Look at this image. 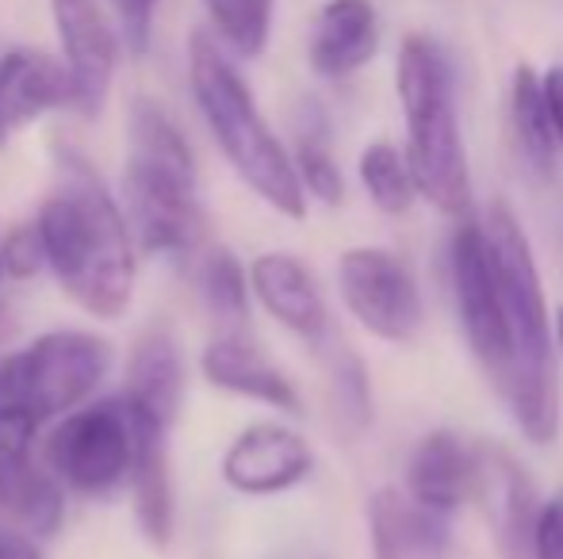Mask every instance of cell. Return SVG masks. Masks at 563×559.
<instances>
[{"label":"cell","mask_w":563,"mask_h":559,"mask_svg":"<svg viewBox=\"0 0 563 559\" xmlns=\"http://www.w3.org/2000/svg\"><path fill=\"white\" fill-rule=\"evenodd\" d=\"M188 89L203 127L216 138L219 154L238 172V180L276 215L296 223L307 219V195L299 188L291 149L276 138L245 77L208 31H192L188 38Z\"/></svg>","instance_id":"3957f363"},{"label":"cell","mask_w":563,"mask_h":559,"mask_svg":"<svg viewBox=\"0 0 563 559\" xmlns=\"http://www.w3.org/2000/svg\"><path fill=\"white\" fill-rule=\"evenodd\" d=\"M552 345L563 353V306H556V318H552Z\"/></svg>","instance_id":"e575fe53"},{"label":"cell","mask_w":563,"mask_h":559,"mask_svg":"<svg viewBox=\"0 0 563 559\" xmlns=\"http://www.w3.org/2000/svg\"><path fill=\"white\" fill-rule=\"evenodd\" d=\"M0 269L8 280H31L46 269L43 242H38L35 223H20L0 238Z\"/></svg>","instance_id":"f1b7e54d"},{"label":"cell","mask_w":563,"mask_h":559,"mask_svg":"<svg viewBox=\"0 0 563 559\" xmlns=\"http://www.w3.org/2000/svg\"><path fill=\"white\" fill-rule=\"evenodd\" d=\"M475 487V448L452 429H433L415 445L407 460V494L430 514H456Z\"/></svg>","instance_id":"d6986e66"},{"label":"cell","mask_w":563,"mask_h":559,"mask_svg":"<svg viewBox=\"0 0 563 559\" xmlns=\"http://www.w3.org/2000/svg\"><path fill=\"white\" fill-rule=\"evenodd\" d=\"M54 112H74V81L58 54L35 46L0 54V123L8 135Z\"/></svg>","instance_id":"9a60e30c"},{"label":"cell","mask_w":563,"mask_h":559,"mask_svg":"<svg viewBox=\"0 0 563 559\" xmlns=\"http://www.w3.org/2000/svg\"><path fill=\"white\" fill-rule=\"evenodd\" d=\"M12 329H15V318H12V306L8 303H0V345L12 337Z\"/></svg>","instance_id":"836d02e7"},{"label":"cell","mask_w":563,"mask_h":559,"mask_svg":"<svg viewBox=\"0 0 563 559\" xmlns=\"http://www.w3.org/2000/svg\"><path fill=\"white\" fill-rule=\"evenodd\" d=\"M338 291L345 311L379 342L407 345L422 326V295L407 261L379 246L345 249L338 261Z\"/></svg>","instance_id":"ba28073f"},{"label":"cell","mask_w":563,"mask_h":559,"mask_svg":"<svg viewBox=\"0 0 563 559\" xmlns=\"http://www.w3.org/2000/svg\"><path fill=\"white\" fill-rule=\"evenodd\" d=\"M192 277L200 303L223 329H242L250 318V277L227 246H208L192 257Z\"/></svg>","instance_id":"7402d4cb"},{"label":"cell","mask_w":563,"mask_h":559,"mask_svg":"<svg viewBox=\"0 0 563 559\" xmlns=\"http://www.w3.org/2000/svg\"><path fill=\"white\" fill-rule=\"evenodd\" d=\"M452 288H456L460 326H464L475 360L503 380L510 365V326H506L487 231L479 223H464L452 238Z\"/></svg>","instance_id":"30bf717a"},{"label":"cell","mask_w":563,"mask_h":559,"mask_svg":"<svg viewBox=\"0 0 563 559\" xmlns=\"http://www.w3.org/2000/svg\"><path fill=\"white\" fill-rule=\"evenodd\" d=\"M54 169L58 185L35 215L46 272L85 314L104 322L123 318L139 280V249L119 195L69 142L54 146Z\"/></svg>","instance_id":"6da1fadb"},{"label":"cell","mask_w":563,"mask_h":559,"mask_svg":"<svg viewBox=\"0 0 563 559\" xmlns=\"http://www.w3.org/2000/svg\"><path fill=\"white\" fill-rule=\"evenodd\" d=\"M379 51V12L372 0H327L314 15L307 62L322 81L361 74Z\"/></svg>","instance_id":"ac0fdd59"},{"label":"cell","mask_w":563,"mask_h":559,"mask_svg":"<svg viewBox=\"0 0 563 559\" xmlns=\"http://www.w3.org/2000/svg\"><path fill=\"white\" fill-rule=\"evenodd\" d=\"M200 372L211 388L250 399V403L273 406L280 414H299V406H303L288 372L280 365H273L242 329H223V334L203 345Z\"/></svg>","instance_id":"5bb4252c"},{"label":"cell","mask_w":563,"mask_h":559,"mask_svg":"<svg viewBox=\"0 0 563 559\" xmlns=\"http://www.w3.org/2000/svg\"><path fill=\"white\" fill-rule=\"evenodd\" d=\"M372 559H441L449 545V517L410 502L399 487H379L368 502Z\"/></svg>","instance_id":"ffe728a7"},{"label":"cell","mask_w":563,"mask_h":559,"mask_svg":"<svg viewBox=\"0 0 563 559\" xmlns=\"http://www.w3.org/2000/svg\"><path fill=\"white\" fill-rule=\"evenodd\" d=\"M0 517L31 537H54L66 522V487L35 460H0Z\"/></svg>","instance_id":"44dd1931"},{"label":"cell","mask_w":563,"mask_h":559,"mask_svg":"<svg viewBox=\"0 0 563 559\" xmlns=\"http://www.w3.org/2000/svg\"><path fill=\"white\" fill-rule=\"evenodd\" d=\"M356 172H361V185L368 192V200L376 203L384 215H407L418 200L415 177L407 169V157L395 142L376 138L361 149V161H356Z\"/></svg>","instance_id":"484cf974"},{"label":"cell","mask_w":563,"mask_h":559,"mask_svg":"<svg viewBox=\"0 0 563 559\" xmlns=\"http://www.w3.org/2000/svg\"><path fill=\"white\" fill-rule=\"evenodd\" d=\"M8 142V131H4V123H0V146H4Z\"/></svg>","instance_id":"d590c367"},{"label":"cell","mask_w":563,"mask_h":559,"mask_svg":"<svg viewBox=\"0 0 563 559\" xmlns=\"http://www.w3.org/2000/svg\"><path fill=\"white\" fill-rule=\"evenodd\" d=\"M43 422L20 403L0 399V460H27L35 452V440Z\"/></svg>","instance_id":"f546056e"},{"label":"cell","mask_w":563,"mask_h":559,"mask_svg":"<svg viewBox=\"0 0 563 559\" xmlns=\"http://www.w3.org/2000/svg\"><path fill=\"white\" fill-rule=\"evenodd\" d=\"M185 357H180V342L173 334L169 322H150L139 337H134L131 353H126V372L123 391L119 395L131 399L146 414H154L162 425H177L180 406H185Z\"/></svg>","instance_id":"e0dca14e"},{"label":"cell","mask_w":563,"mask_h":559,"mask_svg":"<svg viewBox=\"0 0 563 559\" xmlns=\"http://www.w3.org/2000/svg\"><path fill=\"white\" fill-rule=\"evenodd\" d=\"M123 399V395H119ZM134 422V460H131V502L134 522L146 545L169 548L177 533V491H173V460H169V425H162L154 414L123 399Z\"/></svg>","instance_id":"7c38bea8"},{"label":"cell","mask_w":563,"mask_h":559,"mask_svg":"<svg viewBox=\"0 0 563 559\" xmlns=\"http://www.w3.org/2000/svg\"><path fill=\"white\" fill-rule=\"evenodd\" d=\"M108 15H112L119 43L131 58H146L154 46V23L162 0H104Z\"/></svg>","instance_id":"83f0119b"},{"label":"cell","mask_w":563,"mask_h":559,"mask_svg":"<svg viewBox=\"0 0 563 559\" xmlns=\"http://www.w3.org/2000/svg\"><path fill=\"white\" fill-rule=\"evenodd\" d=\"M541 100H544V115H549L552 138H556V146L563 149V66L544 69Z\"/></svg>","instance_id":"1f68e13d"},{"label":"cell","mask_w":563,"mask_h":559,"mask_svg":"<svg viewBox=\"0 0 563 559\" xmlns=\"http://www.w3.org/2000/svg\"><path fill=\"white\" fill-rule=\"evenodd\" d=\"M402 123H407V169L418 195L445 215L464 219L472 211V169L460 135L456 92L449 58L430 35H407L395 62Z\"/></svg>","instance_id":"277c9868"},{"label":"cell","mask_w":563,"mask_h":559,"mask_svg":"<svg viewBox=\"0 0 563 559\" xmlns=\"http://www.w3.org/2000/svg\"><path fill=\"white\" fill-rule=\"evenodd\" d=\"M0 559H43L38 537L20 529H0Z\"/></svg>","instance_id":"d6a6232c"},{"label":"cell","mask_w":563,"mask_h":559,"mask_svg":"<svg viewBox=\"0 0 563 559\" xmlns=\"http://www.w3.org/2000/svg\"><path fill=\"white\" fill-rule=\"evenodd\" d=\"M314 471V448L284 422H253L227 445L219 476L234 494L273 499L296 491Z\"/></svg>","instance_id":"8fae6325"},{"label":"cell","mask_w":563,"mask_h":559,"mask_svg":"<svg viewBox=\"0 0 563 559\" xmlns=\"http://www.w3.org/2000/svg\"><path fill=\"white\" fill-rule=\"evenodd\" d=\"M330 411H334V422L345 437L364 433L372 422L368 372H364V360L353 353H338L330 360Z\"/></svg>","instance_id":"4316f807"},{"label":"cell","mask_w":563,"mask_h":559,"mask_svg":"<svg viewBox=\"0 0 563 559\" xmlns=\"http://www.w3.org/2000/svg\"><path fill=\"white\" fill-rule=\"evenodd\" d=\"M245 277H250V299H257L265 306L268 318L280 322L288 334H296L307 345L327 342L330 334L327 299H322L314 272L296 254L268 249V254L253 257Z\"/></svg>","instance_id":"4fadbf2b"},{"label":"cell","mask_w":563,"mask_h":559,"mask_svg":"<svg viewBox=\"0 0 563 559\" xmlns=\"http://www.w3.org/2000/svg\"><path fill=\"white\" fill-rule=\"evenodd\" d=\"M291 165H296L299 188H303L307 200H319L327 208L345 203V177H341V165L334 161V149L327 142V120L314 104H307V115L299 120Z\"/></svg>","instance_id":"d4e9b609"},{"label":"cell","mask_w":563,"mask_h":559,"mask_svg":"<svg viewBox=\"0 0 563 559\" xmlns=\"http://www.w3.org/2000/svg\"><path fill=\"white\" fill-rule=\"evenodd\" d=\"M472 499L483 502L490 529L506 559H529V533L537 517V491L526 468L503 448H475V487Z\"/></svg>","instance_id":"2e32d148"},{"label":"cell","mask_w":563,"mask_h":559,"mask_svg":"<svg viewBox=\"0 0 563 559\" xmlns=\"http://www.w3.org/2000/svg\"><path fill=\"white\" fill-rule=\"evenodd\" d=\"M529 559H563V487L544 506H537L529 533Z\"/></svg>","instance_id":"4dcf8cb0"},{"label":"cell","mask_w":563,"mask_h":559,"mask_svg":"<svg viewBox=\"0 0 563 559\" xmlns=\"http://www.w3.org/2000/svg\"><path fill=\"white\" fill-rule=\"evenodd\" d=\"M0 280H4V269H0Z\"/></svg>","instance_id":"8d00e7d4"},{"label":"cell","mask_w":563,"mask_h":559,"mask_svg":"<svg viewBox=\"0 0 563 559\" xmlns=\"http://www.w3.org/2000/svg\"><path fill=\"white\" fill-rule=\"evenodd\" d=\"M119 208L139 254L192 261L203 249L208 215L200 203L196 154H154V149L126 146Z\"/></svg>","instance_id":"5b68a950"},{"label":"cell","mask_w":563,"mask_h":559,"mask_svg":"<svg viewBox=\"0 0 563 559\" xmlns=\"http://www.w3.org/2000/svg\"><path fill=\"white\" fill-rule=\"evenodd\" d=\"M510 127H514V138H518L521 157L529 161V169L549 177L552 165H556L560 146H556V138H552L549 115H544L541 77H537L533 66H526V62L514 69V81H510Z\"/></svg>","instance_id":"cb8c5ba5"},{"label":"cell","mask_w":563,"mask_h":559,"mask_svg":"<svg viewBox=\"0 0 563 559\" xmlns=\"http://www.w3.org/2000/svg\"><path fill=\"white\" fill-rule=\"evenodd\" d=\"M200 4L208 15V35L227 54L253 62L268 51L276 0H200Z\"/></svg>","instance_id":"603a6c76"},{"label":"cell","mask_w":563,"mask_h":559,"mask_svg":"<svg viewBox=\"0 0 563 559\" xmlns=\"http://www.w3.org/2000/svg\"><path fill=\"white\" fill-rule=\"evenodd\" d=\"M115 349L97 329H46L0 365V399L20 403L38 422L89 403L112 372Z\"/></svg>","instance_id":"8992f818"},{"label":"cell","mask_w":563,"mask_h":559,"mask_svg":"<svg viewBox=\"0 0 563 559\" xmlns=\"http://www.w3.org/2000/svg\"><path fill=\"white\" fill-rule=\"evenodd\" d=\"M58 58L74 81V112L97 120L108 108L123 43L104 0H51Z\"/></svg>","instance_id":"9c48e42d"},{"label":"cell","mask_w":563,"mask_h":559,"mask_svg":"<svg viewBox=\"0 0 563 559\" xmlns=\"http://www.w3.org/2000/svg\"><path fill=\"white\" fill-rule=\"evenodd\" d=\"M134 460V422L123 399L81 403L62 414L46 437V468L66 494L108 499L126 487Z\"/></svg>","instance_id":"52a82bcc"},{"label":"cell","mask_w":563,"mask_h":559,"mask_svg":"<svg viewBox=\"0 0 563 559\" xmlns=\"http://www.w3.org/2000/svg\"><path fill=\"white\" fill-rule=\"evenodd\" d=\"M483 231H487L506 326H510V365L503 372L506 399H510L518 429L533 445H552L560 433V376L552 318L549 303H544L541 272L533 261V246L506 203L490 208Z\"/></svg>","instance_id":"7a4b0ae2"}]
</instances>
